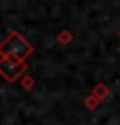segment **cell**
<instances>
[{"instance_id": "1", "label": "cell", "mask_w": 120, "mask_h": 125, "mask_svg": "<svg viewBox=\"0 0 120 125\" xmlns=\"http://www.w3.org/2000/svg\"><path fill=\"white\" fill-rule=\"evenodd\" d=\"M30 52H32V47L29 46V43L15 32H12L2 44L3 57H15L18 60H24Z\"/></svg>"}, {"instance_id": "2", "label": "cell", "mask_w": 120, "mask_h": 125, "mask_svg": "<svg viewBox=\"0 0 120 125\" xmlns=\"http://www.w3.org/2000/svg\"><path fill=\"white\" fill-rule=\"evenodd\" d=\"M2 75L8 81H15L24 72L26 64H23V60H18L15 57H3L2 58Z\"/></svg>"}, {"instance_id": "3", "label": "cell", "mask_w": 120, "mask_h": 125, "mask_svg": "<svg viewBox=\"0 0 120 125\" xmlns=\"http://www.w3.org/2000/svg\"><path fill=\"white\" fill-rule=\"evenodd\" d=\"M108 93H110V90L106 89L103 84H97V85L93 89V95L96 96L99 101H100V99H103V98H106V96H108Z\"/></svg>"}, {"instance_id": "4", "label": "cell", "mask_w": 120, "mask_h": 125, "mask_svg": "<svg viewBox=\"0 0 120 125\" xmlns=\"http://www.w3.org/2000/svg\"><path fill=\"white\" fill-rule=\"evenodd\" d=\"M84 104L87 105V108H90V110H94L99 105V99L94 96V95H91V96H88V98H85L84 99Z\"/></svg>"}, {"instance_id": "5", "label": "cell", "mask_w": 120, "mask_h": 125, "mask_svg": "<svg viewBox=\"0 0 120 125\" xmlns=\"http://www.w3.org/2000/svg\"><path fill=\"white\" fill-rule=\"evenodd\" d=\"M34 83H35V81H34L32 76H28V75H26V76L21 78V85L24 87V89H30V87L34 85Z\"/></svg>"}, {"instance_id": "6", "label": "cell", "mask_w": 120, "mask_h": 125, "mask_svg": "<svg viewBox=\"0 0 120 125\" xmlns=\"http://www.w3.org/2000/svg\"><path fill=\"white\" fill-rule=\"evenodd\" d=\"M58 38H59V41H61V43H64V44H67V43L70 41V38H72V34L68 32V31H62V32L59 34V37H58Z\"/></svg>"}]
</instances>
